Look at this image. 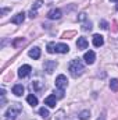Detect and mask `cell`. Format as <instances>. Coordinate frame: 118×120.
<instances>
[{"label":"cell","instance_id":"cell-1","mask_svg":"<svg viewBox=\"0 0 118 120\" xmlns=\"http://www.w3.org/2000/svg\"><path fill=\"white\" fill-rule=\"evenodd\" d=\"M68 70H69L71 75L76 78V77H79V75L83 74V71H85V66H83V63H82L79 59H74V60L69 61V64H68Z\"/></svg>","mask_w":118,"mask_h":120},{"label":"cell","instance_id":"cell-2","mask_svg":"<svg viewBox=\"0 0 118 120\" xmlns=\"http://www.w3.org/2000/svg\"><path fill=\"white\" fill-rule=\"evenodd\" d=\"M67 85H68V80H67V77L64 75V74H60L57 75V78H56V96L61 99V98H64V90L67 88Z\"/></svg>","mask_w":118,"mask_h":120},{"label":"cell","instance_id":"cell-3","mask_svg":"<svg viewBox=\"0 0 118 120\" xmlns=\"http://www.w3.org/2000/svg\"><path fill=\"white\" fill-rule=\"evenodd\" d=\"M21 110H22V106L20 103H11V106L6 112V120H15L17 116L21 113Z\"/></svg>","mask_w":118,"mask_h":120},{"label":"cell","instance_id":"cell-4","mask_svg":"<svg viewBox=\"0 0 118 120\" xmlns=\"http://www.w3.org/2000/svg\"><path fill=\"white\" fill-rule=\"evenodd\" d=\"M43 68H45V71L47 74H53V71L57 68V61H54V60H46L43 63Z\"/></svg>","mask_w":118,"mask_h":120},{"label":"cell","instance_id":"cell-5","mask_svg":"<svg viewBox=\"0 0 118 120\" xmlns=\"http://www.w3.org/2000/svg\"><path fill=\"white\" fill-rule=\"evenodd\" d=\"M31 71H32V67H31L29 64H24V66H21L18 68V75L21 78H25V77H28L31 74Z\"/></svg>","mask_w":118,"mask_h":120},{"label":"cell","instance_id":"cell-6","mask_svg":"<svg viewBox=\"0 0 118 120\" xmlns=\"http://www.w3.org/2000/svg\"><path fill=\"white\" fill-rule=\"evenodd\" d=\"M61 15H62V13H61L60 8H53V10H50L47 13V18L49 20H59V18H61Z\"/></svg>","mask_w":118,"mask_h":120},{"label":"cell","instance_id":"cell-7","mask_svg":"<svg viewBox=\"0 0 118 120\" xmlns=\"http://www.w3.org/2000/svg\"><path fill=\"white\" fill-rule=\"evenodd\" d=\"M83 60H85V63H86V64H93V63H94V60H96V55H94V52H93V50L86 52V53L83 55Z\"/></svg>","mask_w":118,"mask_h":120},{"label":"cell","instance_id":"cell-8","mask_svg":"<svg viewBox=\"0 0 118 120\" xmlns=\"http://www.w3.org/2000/svg\"><path fill=\"white\" fill-rule=\"evenodd\" d=\"M93 45H94L96 48L103 46V45H104V38H103L101 35H99V34H94V35H93Z\"/></svg>","mask_w":118,"mask_h":120},{"label":"cell","instance_id":"cell-9","mask_svg":"<svg viewBox=\"0 0 118 120\" xmlns=\"http://www.w3.org/2000/svg\"><path fill=\"white\" fill-rule=\"evenodd\" d=\"M57 96L56 95H49L46 99H45V105H47L49 108H54L56 106V102H57Z\"/></svg>","mask_w":118,"mask_h":120},{"label":"cell","instance_id":"cell-10","mask_svg":"<svg viewBox=\"0 0 118 120\" xmlns=\"http://www.w3.org/2000/svg\"><path fill=\"white\" fill-rule=\"evenodd\" d=\"M69 52V46L65 43H56V53H68Z\"/></svg>","mask_w":118,"mask_h":120},{"label":"cell","instance_id":"cell-11","mask_svg":"<svg viewBox=\"0 0 118 120\" xmlns=\"http://www.w3.org/2000/svg\"><path fill=\"white\" fill-rule=\"evenodd\" d=\"M24 20H25V14H24V13H18V14H15V15L11 18V22H13V24H22Z\"/></svg>","mask_w":118,"mask_h":120},{"label":"cell","instance_id":"cell-12","mask_svg":"<svg viewBox=\"0 0 118 120\" xmlns=\"http://www.w3.org/2000/svg\"><path fill=\"white\" fill-rule=\"evenodd\" d=\"M88 41H86V38H83V36H81V38H78V41H76V48L79 49V50H82V49H86L88 48Z\"/></svg>","mask_w":118,"mask_h":120},{"label":"cell","instance_id":"cell-13","mask_svg":"<svg viewBox=\"0 0 118 120\" xmlns=\"http://www.w3.org/2000/svg\"><path fill=\"white\" fill-rule=\"evenodd\" d=\"M28 55H29V57H32L33 60H38L39 57H40V49L35 46V48H32V49H29Z\"/></svg>","mask_w":118,"mask_h":120},{"label":"cell","instance_id":"cell-14","mask_svg":"<svg viewBox=\"0 0 118 120\" xmlns=\"http://www.w3.org/2000/svg\"><path fill=\"white\" fill-rule=\"evenodd\" d=\"M13 94L17 95V96H21V95L24 94V87H22L21 84H15V85L13 87Z\"/></svg>","mask_w":118,"mask_h":120},{"label":"cell","instance_id":"cell-15","mask_svg":"<svg viewBox=\"0 0 118 120\" xmlns=\"http://www.w3.org/2000/svg\"><path fill=\"white\" fill-rule=\"evenodd\" d=\"M27 102L29 103L31 106H33V108H35V106L38 105V98H36L33 94H31V95H28V96H27Z\"/></svg>","mask_w":118,"mask_h":120},{"label":"cell","instance_id":"cell-16","mask_svg":"<svg viewBox=\"0 0 118 120\" xmlns=\"http://www.w3.org/2000/svg\"><path fill=\"white\" fill-rule=\"evenodd\" d=\"M110 90L114 91V92L118 91V80L117 78H113V80L110 81Z\"/></svg>","mask_w":118,"mask_h":120},{"label":"cell","instance_id":"cell-17","mask_svg":"<svg viewBox=\"0 0 118 120\" xmlns=\"http://www.w3.org/2000/svg\"><path fill=\"white\" fill-rule=\"evenodd\" d=\"M81 120H88L90 117V112L89 110H82L81 113H79V116H78Z\"/></svg>","mask_w":118,"mask_h":120},{"label":"cell","instance_id":"cell-18","mask_svg":"<svg viewBox=\"0 0 118 120\" xmlns=\"http://www.w3.org/2000/svg\"><path fill=\"white\" fill-rule=\"evenodd\" d=\"M39 113H40V116H42L43 119H47V117L50 116V113H49V110H47L46 108H40V109H39Z\"/></svg>","mask_w":118,"mask_h":120},{"label":"cell","instance_id":"cell-19","mask_svg":"<svg viewBox=\"0 0 118 120\" xmlns=\"http://www.w3.org/2000/svg\"><path fill=\"white\" fill-rule=\"evenodd\" d=\"M47 52L49 53H54L56 52V43L54 42H49L47 43Z\"/></svg>","mask_w":118,"mask_h":120},{"label":"cell","instance_id":"cell-20","mask_svg":"<svg viewBox=\"0 0 118 120\" xmlns=\"http://www.w3.org/2000/svg\"><path fill=\"white\" fill-rule=\"evenodd\" d=\"M82 30H83V31H90V30H92V22L88 21V20H86V21H83V24H82Z\"/></svg>","mask_w":118,"mask_h":120},{"label":"cell","instance_id":"cell-21","mask_svg":"<svg viewBox=\"0 0 118 120\" xmlns=\"http://www.w3.org/2000/svg\"><path fill=\"white\" fill-rule=\"evenodd\" d=\"M42 4H43V0H35L33 1V6H32V10H38Z\"/></svg>","mask_w":118,"mask_h":120},{"label":"cell","instance_id":"cell-22","mask_svg":"<svg viewBox=\"0 0 118 120\" xmlns=\"http://www.w3.org/2000/svg\"><path fill=\"white\" fill-rule=\"evenodd\" d=\"M56 119L57 120H65V117H64V110H59V112H57Z\"/></svg>","mask_w":118,"mask_h":120},{"label":"cell","instance_id":"cell-23","mask_svg":"<svg viewBox=\"0 0 118 120\" xmlns=\"http://www.w3.org/2000/svg\"><path fill=\"white\" fill-rule=\"evenodd\" d=\"M86 20H88L86 14H85V13H81L79 17H78V21H79V22H83V21H86Z\"/></svg>","mask_w":118,"mask_h":120},{"label":"cell","instance_id":"cell-24","mask_svg":"<svg viewBox=\"0 0 118 120\" xmlns=\"http://www.w3.org/2000/svg\"><path fill=\"white\" fill-rule=\"evenodd\" d=\"M100 28H101V30H108V22L104 21V20H101V21H100Z\"/></svg>","mask_w":118,"mask_h":120},{"label":"cell","instance_id":"cell-25","mask_svg":"<svg viewBox=\"0 0 118 120\" xmlns=\"http://www.w3.org/2000/svg\"><path fill=\"white\" fill-rule=\"evenodd\" d=\"M40 87H42V85H40L38 81H33V82L31 84V88H32V90H40Z\"/></svg>","mask_w":118,"mask_h":120},{"label":"cell","instance_id":"cell-26","mask_svg":"<svg viewBox=\"0 0 118 120\" xmlns=\"http://www.w3.org/2000/svg\"><path fill=\"white\" fill-rule=\"evenodd\" d=\"M36 15H38V11H36V10H31L29 11V17L31 18H35Z\"/></svg>","mask_w":118,"mask_h":120},{"label":"cell","instance_id":"cell-27","mask_svg":"<svg viewBox=\"0 0 118 120\" xmlns=\"http://www.w3.org/2000/svg\"><path fill=\"white\" fill-rule=\"evenodd\" d=\"M96 120H106V115H104V113H103V115H100Z\"/></svg>","mask_w":118,"mask_h":120},{"label":"cell","instance_id":"cell-28","mask_svg":"<svg viewBox=\"0 0 118 120\" xmlns=\"http://www.w3.org/2000/svg\"><path fill=\"white\" fill-rule=\"evenodd\" d=\"M8 10H10V8H1V11H0V14H1V15H3V14H6V13H7Z\"/></svg>","mask_w":118,"mask_h":120},{"label":"cell","instance_id":"cell-29","mask_svg":"<svg viewBox=\"0 0 118 120\" xmlns=\"http://www.w3.org/2000/svg\"><path fill=\"white\" fill-rule=\"evenodd\" d=\"M110 1H113V3H117L118 0H110Z\"/></svg>","mask_w":118,"mask_h":120}]
</instances>
